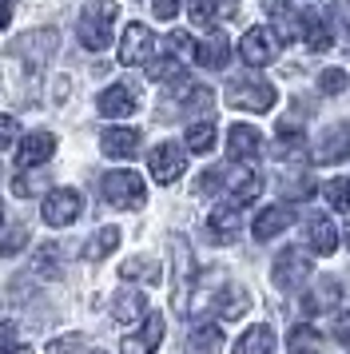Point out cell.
Instances as JSON below:
<instances>
[{
	"mask_svg": "<svg viewBox=\"0 0 350 354\" xmlns=\"http://www.w3.org/2000/svg\"><path fill=\"white\" fill-rule=\"evenodd\" d=\"M100 192H104V199L111 207H120V211L143 207V199H147V187H143V179L136 171H108L100 179Z\"/></svg>",
	"mask_w": 350,
	"mask_h": 354,
	"instance_id": "obj_2",
	"label": "cell"
},
{
	"mask_svg": "<svg viewBox=\"0 0 350 354\" xmlns=\"http://www.w3.org/2000/svg\"><path fill=\"white\" fill-rule=\"evenodd\" d=\"M247 306H251V295H247V290L239 287V283H227V290H223V295H215V315H219V319H243V315H247Z\"/></svg>",
	"mask_w": 350,
	"mask_h": 354,
	"instance_id": "obj_21",
	"label": "cell"
},
{
	"mask_svg": "<svg viewBox=\"0 0 350 354\" xmlns=\"http://www.w3.org/2000/svg\"><path fill=\"white\" fill-rule=\"evenodd\" d=\"M334 17H338V24H342V32L350 36V0H338V4H334Z\"/></svg>",
	"mask_w": 350,
	"mask_h": 354,
	"instance_id": "obj_46",
	"label": "cell"
},
{
	"mask_svg": "<svg viewBox=\"0 0 350 354\" xmlns=\"http://www.w3.org/2000/svg\"><path fill=\"white\" fill-rule=\"evenodd\" d=\"M80 342H84L80 335H64V338H56V342L48 346V354H72V351L80 346Z\"/></svg>",
	"mask_w": 350,
	"mask_h": 354,
	"instance_id": "obj_43",
	"label": "cell"
},
{
	"mask_svg": "<svg viewBox=\"0 0 350 354\" xmlns=\"http://www.w3.org/2000/svg\"><path fill=\"white\" fill-rule=\"evenodd\" d=\"M279 48H283V40L275 36V28H251V32L243 36V44H239V52H243V60L251 68H267L279 60Z\"/></svg>",
	"mask_w": 350,
	"mask_h": 354,
	"instance_id": "obj_5",
	"label": "cell"
},
{
	"mask_svg": "<svg viewBox=\"0 0 350 354\" xmlns=\"http://www.w3.org/2000/svg\"><path fill=\"white\" fill-rule=\"evenodd\" d=\"M12 338H16V326L12 322H0V354L12 351Z\"/></svg>",
	"mask_w": 350,
	"mask_h": 354,
	"instance_id": "obj_45",
	"label": "cell"
},
{
	"mask_svg": "<svg viewBox=\"0 0 350 354\" xmlns=\"http://www.w3.org/2000/svg\"><path fill=\"white\" fill-rule=\"evenodd\" d=\"M267 12H270V20H275V36H279L283 44H286V40H295V36L302 32V28H299L302 17L291 8V4H286V0H267Z\"/></svg>",
	"mask_w": 350,
	"mask_h": 354,
	"instance_id": "obj_20",
	"label": "cell"
},
{
	"mask_svg": "<svg viewBox=\"0 0 350 354\" xmlns=\"http://www.w3.org/2000/svg\"><path fill=\"white\" fill-rule=\"evenodd\" d=\"M227 56H231V44H227V36L215 32V36H207L203 44H195V60L203 68H223L227 64Z\"/></svg>",
	"mask_w": 350,
	"mask_h": 354,
	"instance_id": "obj_24",
	"label": "cell"
},
{
	"mask_svg": "<svg viewBox=\"0 0 350 354\" xmlns=\"http://www.w3.org/2000/svg\"><path fill=\"white\" fill-rule=\"evenodd\" d=\"M191 351L195 354H223V330L215 322H203L191 330Z\"/></svg>",
	"mask_w": 350,
	"mask_h": 354,
	"instance_id": "obj_28",
	"label": "cell"
},
{
	"mask_svg": "<svg viewBox=\"0 0 350 354\" xmlns=\"http://www.w3.org/2000/svg\"><path fill=\"white\" fill-rule=\"evenodd\" d=\"M235 354H275V335H270V326H251V330L235 342Z\"/></svg>",
	"mask_w": 350,
	"mask_h": 354,
	"instance_id": "obj_27",
	"label": "cell"
},
{
	"mask_svg": "<svg viewBox=\"0 0 350 354\" xmlns=\"http://www.w3.org/2000/svg\"><path fill=\"white\" fill-rule=\"evenodd\" d=\"M151 52H156V36H151V28L147 24H127L124 36H120V64H147L151 60Z\"/></svg>",
	"mask_w": 350,
	"mask_h": 354,
	"instance_id": "obj_6",
	"label": "cell"
},
{
	"mask_svg": "<svg viewBox=\"0 0 350 354\" xmlns=\"http://www.w3.org/2000/svg\"><path fill=\"white\" fill-rule=\"evenodd\" d=\"M207 231L215 243H235L239 231H243V215H239L235 203H219V207L207 215Z\"/></svg>",
	"mask_w": 350,
	"mask_h": 354,
	"instance_id": "obj_10",
	"label": "cell"
},
{
	"mask_svg": "<svg viewBox=\"0 0 350 354\" xmlns=\"http://www.w3.org/2000/svg\"><path fill=\"white\" fill-rule=\"evenodd\" d=\"M275 144H279V156H283V160L302 156V131H299V124H291V120L279 124V140H275Z\"/></svg>",
	"mask_w": 350,
	"mask_h": 354,
	"instance_id": "obj_32",
	"label": "cell"
},
{
	"mask_svg": "<svg viewBox=\"0 0 350 354\" xmlns=\"http://www.w3.org/2000/svg\"><path fill=\"white\" fill-rule=\"evenodd\" d=\"M302 36H306V48L311 52H326L334 44L331 28H326V20L318 17V12H306V17H302Z\"/></svg>",
	"mask_w": 350,
	"mask_h": 354,
	"instance_id": "obj_26",
	"label": "cell"
},
{
	"mask_svg": "<svg viewBox=\"0 0 350 354\" xmlns=\"http://www.w3.org/2000/svg\"><path fill=\"white\" fill-rule=\"evenodd\" d=\"M0 28H8V4H0Z\"/></svg>",
	"mask_w": 350,
	"mask_h": 354,
	"instance_id": "obj_48",
	"label": "cell"
},
{
	"mask_svg": "<svg viewBox=\"0 0 350 354\" xmlns=\"http://www.w3.org/2000/svg\"><path fill=\"white\" fill-rule=\"evenodd\" d=\"M227 100L243 112H270L275 108V84L259 80V76H243L227 88Z\"/></svg>",
	"mask_w": 350,
	"mask_h": 354,
	"instance_id": "obj_3",
	"label": "cell"
},
{
	"mask_svg": "<svg viewBox=\"0 0 350 354\" xmlns=\"http://www.w3.org/2000/svg\"><path fill=\"white\" fill-rule=\"evenodd\" d=\"M322 192H326L334 211H350V179H331Z\"/></svg>",
	"mask_w": 350,
	"mask_h": 354,
	"instance_id": "obj_36",
	"label": "cell"
},
{
	"mask_svg": "<svg viewBox=\"0 0 350 354\" xmlns=\"http://www.w3.org/2000/svg\"><path fill=\"white\" fill-rule=\"evenodd\" d=\"M52 156H56V136H52V131H32V136L20 140L16 163H20V167H40V163H48Z\"/></svg>",
	"mask_w": 350,
	"mask_h": 354,
	"instance_id": "obj_11",
	"label": "cell"
},
{
	"mask_svg": "<svg viewBox=\"0 0 350 354\" xmlns=\"http://www.w3.org/2000/svg\"><path fill=\"white\" fill-rule=\"evenodd\" d=\"M147 167H151V179L156 183H175V179L183 176V167H187V156H183V147L179 144H159L151 147V156H147Z\"/></svg>",
	"mask_w": 350,
	"mask_h": 354,
	"instance_id": "obj_7",
	"label": "cell"
},
{
	"mask_svg": "<svg viewBox=\"0 0 350 354\" xmlns=\"http://www.w3.org/2000/svg\"><path fill=\"white\" fill-rule=\"evenodd\" d=\"M56 267H60L56 247H52V243H44V247H40V255H36V271H40V274H56Z\"/></svg>",
	"mask_w": 350,
	"mask_h": 354,
	"instance_id": "obj_40",
	"label": "cell"
},
{
	"mask_svg": "<svg viewBox=\"0 0 350 354\" xmlns=\"http://www.w3.org/2000/svg\"><path fill=\"white\" fill-rule=\"evenodd\" d=\"M175 247V310H187V287H191V255H187V243L172 235Z\"/></svg>",
	"mask_w": 350,
	"mask_h": 354,
	"instance_id": "obj_18",
	"label": "cell"
},
{
	"mask_svg": "<svg viewBox=\"0 0 350 354\" xmlns=\"http://www.w3.org/2000/svg\"><path fill=\"white\" fill-rule=\"evenodd\" d=\"M100 147H104V156H111V160H131L140 151V131L136 128H108L100 136Z\"/></svg>",
	"mask_w": 350,
	"mask_h": 354,
	"instance_id": "obj_14",
	"label": "cell"
},
{
	"mask_svg": "<svg viewBox=\"0 0 350 354\" xmlns=\"http://www.w3.org/2000/svg\"><path fill=\"white\" fill-rule=\"evenodd\" d=\"M187 147L195 151V156L211 151V147H215V124H207V120L191 124V128H187Z\"/></svg>",
	"mask_w": 350,
	"mask_h": 354,
	"instance_id": "obj_33",
	"label": "cell"
},
{
	"mask_svg": "<svg viewBox=\"0 0 350 354\" xmlns=\"http://www.w3.org/2000/svg\"><path fill=\"white\" fill-rule=\"evenodd\" d=\"M334 335H338V338H342V342L350 346V310H347V315H338V326H334Z\"/></svg>",
	"mask_w": 350,
	"mask_h": 354,
	"instance_id": "obj_47",
	"label": "cell"
},
{
	"mask_svg": "<svg viewBox=\"0 0 350 354\" xmlns=\"http://www.w3.org/2000/svg\"><path fill=\"white\" fill-rule=\"evenodd\" d=\"M286 351L291 354H322V335H318L315 326H295L291 330V338H286Z\"/></svg>",
	"mask_w": 350,
	"mask_h": 354,
	"instance_id": "obj_29",
	"label": "cell"
},
{
	"mask_svg": "<svg viewBox=\"0 0 350 354\" xmlns=\"http://www.w3.org/2000/svg\"><path fill=\"white\" fill-rule=\"evenodd\" d=\"M191 24H199V28H215L223 20L239 17V4L235 0H191Z\"/></svg>",
	"mask_w": 350,
	"mask_h": 354,
	"instance_id": "obj_12",
	"label": "cell"
},
{
	"mask_svg": "<svg viewBox=\"0 0 350 354\" xmlns=\"http://www.w3.org/2000/svg\"><path fill=\"white\" fill-rule=\"evenodd\" d=\"M306 239H311V251H318V255H334V247H338V231H334L331 219L315 215V219H306Z\"/></svg>",
	"mask_w": 350,
	"mask_h": 354,
	"instance_id": "obj_22",
	"label": "cell"
},
{
	"mask_svg": "<svg viewBox=\"0 0 350 354\" xmlns=\"http://www.w3.org/2000/svg\"><path fill=\"white\" fill-rule=\"evenodd\" d=\"M40 187H44V179L40 176H16V183H12V192L20 195V199H24V195H36Z\"/></svg>",
	"mask_w": 350,
	"mask_h": 354,
	"instance_id": "obj_42",
	"label": "cell"
},
{
	"mask_svg": "<svg viewBox=\"0 0 350 354\" xmlns=\"http://www.w3.org/2000/svg\"><path fill=\"white\" fill-rule=\"evenodd\" d=\"M283 195L286 199H311V195H315V179L306 176V171H295V176L286 171L283 176Z\"/></svg>",
	"mask_w": 350,
	"mask_h": 354,
	"instance_id": "obj_34",
	"label": "cell"
},
{
	"mask_svg": "<svg viewBox=\"0 0 350 354\" xmlns=\"http://www.w3.org/2000/svg\"><path fill=\"white\" fill-rule=\"evenodd\" d=\"M24 243H28V227H12V231L0 239V255H20Z\"/></svg>",
	"mask_w": 350,
	"mask_h": 354,
	"instance_id": "obj_39",
	"label": "cell"
},
{
	"mask_svg": "<svg viewBox=\"0 0 350 354\" xmlns=\"http://www.w3.org/2000/svg\"><path fill=\"white\" fill-rule=\"evenodd\" d=\"M318 92H326V96L347 92V72H342V68H326V72L318 76Z\"/></svg>",
	"mask_w": 350,
	"mask_h": 354,
	"instance_id": "obj_38",
	"label": "cell"
},
{
	"mask_svg": "<svg viewBox=\"0 0 350 354\" xmlns=\"http://www.w3.org/2000/svg\"><path fill=\"white\" fill-rule=\"evenodd\" d=\"M116 17H120V4H116V0H92V4L80 12V44L88 52H104L111 44Z\"/></svg>",
	"mask_w": 350,
	"mask_h": 354,
	"instance_id": "obj_1",
	"label": "cell"
},
{
	"mask_svg": "<svg viewBox=\"0 0 350 354\" xmlns=\"http://www.w3.org/2000/svg\"><path fill=\"white\" fill-rule=\"evenodd\" d=\"M143 310H147L143 295H140V290H131V287H124L120 295H116V303H111V319H116V322H136Z\"/></svg>",
	"mask_w": 350,
	"mask_h": 354,
	"instance_id": "obj_25",
	"label": "cell"
},
{
	"mask_svg": "<svg viewBox=\"0 0 350 354\" xmlns=\"http://www.w3.org/2000/svg\"><path fill=\"white\" fill-rule=\"evenodd\" d=\"M167 48H172V56L179 60V64L195 60V40H191L187 32H172V36H167Z\"/></svg>",
	"mask_w": 350,
	"mask_h": 354,
	"instance_id": "obj_37",
	"label": "cell"
},
{
	"mask_svg": "<svg viewBox=\"0 0 350 354\" xmlns=\"http://www.w3.org/2000/svg\"><path fill=\"white\" fill-rule=\"evenodd\" d=\"M136 88H127V84H111L100 92V112L104 115H131L136 112Z\"/></svg>",
	"mask_w": 350,
	"mask_h": 354,
	"instance_id": "obj_19",
	"label": "cell"
},
{
	"mask_svg": "<svg viewBox=\"0 0 350 354\" xmlns=\"http://www.w3.org/2000/svg\"><path fill=\"white\" fill-rule=\"evenodd\" d=\"M16 136H20V124H16L12 115H0V151H4V147H12Z\"/></svg>",
	"mask_w": 350,
	"mask_h": 354,
	"instance_id": "obj_41",
	"label": "cell"
},
{
	"mask_svg": "<svg viewBox=\"0 0 350 354\" xmlns=\"http://www.w3.org/2000/svg\"><path fill=\"white\" fill-rule=\"evenodd\" d=\"M295 223V215H291V207H283V203H275V207H267V211H259V219H255V239L259 243H267V239H275L279 231H286V227Z\"/></svg>",
	"mask_w": 350,
	"mask_h": 354,
	"instance_id": "obj_17",
	"label": "cell"
},
{
	"mask_svg": "<svg viewBox=\"0 0 350 354\" xmlns=\"http://www.w3.org/2000/svg\"><path fill=\"white\" fill-rule=\"evenodd\" d=\"M116 247H120V227H104V231H95L92 235V243L84 247V255L88 259H108Z\"/></svg>",
	"mask_w": 350,
	"mask_h": 354,
	"instance_id": "obj_30",
	"label": "cell"
},
{
	"mask_svg": "<svg viewBox=\"0 0 350 354\" xmlns=\"http://www.w3.org/2000/svg\"><path fill=\"white\" fill-rule=\"evenodd\" d=\"M159 342H163V315H147L143 335L124 338V342H120V354H156Z\"/></svg>",
	"mask_w": 350,
	"mask_h": 354,
	"instance_id": "obj_15",
	"label": "cell"
},
{
	"mask_svg": "<svg viewBox=\"0 0 350 354\" xmlns=\"http://www.w3.org/2000/svg\"><path fill=\"white\" fill-rule=\"evenodd\" d=\"M227 151H231L239 163H251V160H259L263 140H259V131H255L251 124H235V128L227 131Z\"/></svg>",
	"mask_w": 350,
	"mask_h": 354,
	"instance_id": "obj_13",
	"label": "cell"
},
{
	"mask_svg": "<svg viewBox=\"0 0 350 354\" xmlns=\"http://www.w3.org/2000/svg\"><path fill=\"white\" fill-rule=\"evenodd\" d=\"M227 183H231V203H235V207L259 199V192H263V176H259L255 167H235V171L227 176Z\"/></svg>",
	"mask_w": 350,
	"mask_h": 354,
	"instance_id": "obj_16",
	"label": "cell"
},
{
	"mask_svg": "<svg viewBox=\"0 0 350 354\" xmlns=\"http://www.w3.org/2000/svg\"><path fill=\"white\" fill-rule=\"evenodd\" d=\"M147 76H151V80H183V64H179L175 56H163L156 64H147Z\"/></svg>",
	"mask_w": 350,
	"mask_h": 354,
	"instance_id": "obj_35",
	"label": "cell"
},
{
	"mask_svg": "<svg viewBox=\"0 0 350 354\" xmlns=\"http://www.w3.org/2000/svg\"><path fill=\"white\" fill-rule=\"evenodd\" d=\"M12 354H32V351H28V346H24V351H12Z\"/></svg>",
	"mask_w": 350,
	"mask_h": 354,
	"instance_id": "obj_49",
	"label": "cell"
},
{
	"mask_svg": "<svg viewBox=\"0 0 350 354\" xmlns=\"http://www.w3.org/2000/svg\"><path fill=\"white\" fill-rule=\"evenodd\" d=\"M347 247H350V223H347Z\"/></svg>",
	"mask_w": 350,
	"mask_h": 354,
	"instance_id": "obj_51",
	"label": "cell"
},
{
	"mask_svg": "<svg viewBox=\"0 0 350 354\" xmlns=\"http://www.w3.org/2000/svg\"><path fill=\"white\" fill-rule=\"evenodd\" d=\"M311 271H315V263H311V255L299 251V247H286L283 255L275 259V283L283 290H295V287H302V283H311Z\"/></svg>",
	"mask_w": 350,
	"mask_h": 354,
	"instance_id": "obj_4",
	"label": "cell"
},
{
	"mask_svg": "<svg viewBox=\"0 0 350 354\" xmlns=\"http://www.w3.org/2000/svg\"><path fill=\"white\" fill-rule=\"evenodd\" d=\"M350 156V124H331V128L318 136L315 160L318 163H338Z\"/></svg>",
	"mask_w": 350,
	"mask_h": 354,
	"instance_id": "obj_9",
	"label": "cell"
},
{
	"mask_svg": "<svg viewBox=\"0 0 350 354\" xmlns=\"http://www.w3.org/2000/svg\"><path fill=\"white\" fill-rule=\"evenodd\" d=\"M0 4H4V0H0Z\"/></svg>",
	"mask_w": 350,
	"mask_h": 354,
	"instance_id": "obj_52",
	"label": "cell"
},
{
	"mask_svg": "<svg viewBox=\"0 0 350 354\" xmlns=\"http://www.w3.org/2000/svg\"><path fill=\"white\" fill-rule=\"evenodd\" d=\"M338 299H342V287H338V279H322L306 299H302V310L306 315H318V310H331V306H338Z\"/></svg>",
	"mask_w": 350,
	"mask_h": 354,
	"instance_id": "obj_23",
	"label": "cell"
},
{
	"mask_svg": "<svg viewBox=\"0 0 350 354\" xmlns=\"http://www.w3.org/2000/svg\"><path fill=\"white\" fill-rule=\"evenodd\" d=\"M80 207H84V199H80V192H72V187H56V192L44 199V223L48 227H68L80 219Z\"/></svg>",
	"mask_w": 350,
	"mask_h": 354,
	"instance_id": "obj_8",
	"label": "cell"
},
{
	"mask_svg": "<svg viewBox=\"0 0 350 354\" xmlns=\"http://www.w3.org/2000/svg\"><path fill=\"white\" fill-rule=\"evenodd\" d=\"M120 274H124V279H131V283H156L159 279V263L156 259H127L124 267H120Z\"/></svg>",
	"mask_w": 350,
	"mask_h": 354,
	"instance_id": "obj_31",
	"label": "cell"
},
{
	"mask_svg": "<svg viewBox=\"0 0 350 354\" xmlns=\"http://www.w3.org/2000/svg\"><path fill=\"white\" fill-rule=\"evenodd\" d=\"M151 12H156V20H172L179 12V0H151Z\"/></svg>",
	"mask_w": 350,
	"mask_h": 354,
	"instance_id": "obj_44",
	"label": "cell"
},
{
	"mask_svg": "<svg viewBox=\"0 0 350 354\" xmlns=\"http://www.w3.org/2000/svg\"><path fill=\"white\" fill-rule=\"evenodd\" d=\"M0 223H4V203H0Z\"/></svg>",
	"mask_w": 350,
	"mask_h": 354,
	"instance_id": "obj_50",
	"label": "cell"
}]
</instances>
